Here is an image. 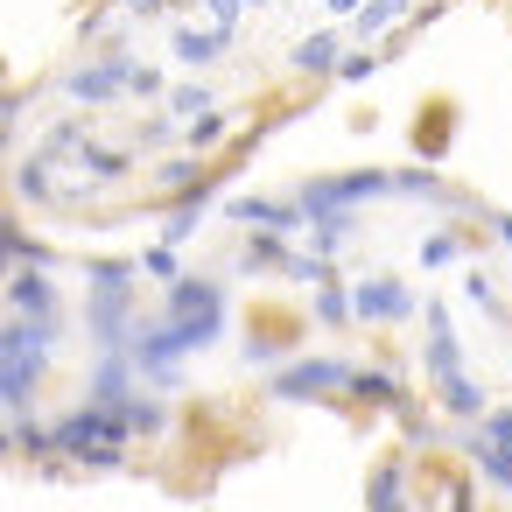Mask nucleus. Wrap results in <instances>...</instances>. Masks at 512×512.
<instances>
[{
  "label": "nucleus",
  "mask_w": 512,
  "mask_h": 512,
  "mask_svg": "<svg viewBox=\"0 0 512 512\" xmlns=\"http://www.w3.org/2000/svg\"><path fill=\"white\" fill-rule=\"evenodd\" d=\"M0 302H8L15 316H43V323H64V295H57L50 267H15L8 281H0Z\"/></svg>",
  "instance_id": "1a4fd4ad"
},
{
  "label": "nucleus",
  "mask_w": 512,
  "mask_h": 512,
  "mask_svg": "<svg viewBox=\"0 0 512 512\" xmlns=\"http://www.w3.org/2000/svg\"><path fill=\"white\" fill-rule=\"evenodd\" d=\"M225 218L246 225V232H288V239L309 232V211H302V204H274V197H232Z\"/></svg>",
  "instance_id": "9d476101"
},
{
  "label": "nucleus",
  "mask_w": 512,
  "mask_h": 512,
  "mask_svg": "<svg viewBox=\"0 0 512 512\" xmlns=\"http://www.w3.org/2000/svg\"><path fill=\"white\" fill-rule=\"evenodd\" d=\"M407 15H414V0H365V8L351 15V36L358 43H386V36L407 29Z\"/></svg>",
  "instance_id": "f3484780"
},
{
  "label": "nucleus",
  "mask_w": 512,
  "mask_h": 512,
  "mask_svg": "<svg viewBox=\"0 0 512 512\" xmlns=\"http://www.w3.org/2000/svg\"><path fill=\"white\" fill-rule=\"evenodd\" d=\"M15 260H22V267H57V246H43V239L22 232V239H15Z\"/></svg>",
  "instance_id": "c9c22d12"
},
{
  "label": "nucleus",
  "mask_w": 512,
  "mask_h": 512,
  "mask_svg": "<svg viewBox=\"0 0 512 512\" xmlns=\"http://www.w3.org/2000/svg\"><path fill=\"white\" fill-rule=\"evenodd\" d=\"M225 141H232V120H225L218 106L197 113V120H183V148H190V155H218Z\"/></svg>",
  "instance_id": "4be33fe9"
},
{
  "label": "nucleus",
  "mask_w": 512,
  "mask_h": 512,
  "mask_svg": "<svg viewBox=\"0 0 512 512\" xmlns=\"http://www.w3.org/2000/svg\"><path fill=\"white\" fill-rule=\"evenodd\" d=\"M428 386H435V407H442L449 421H463V428H470V421H484V407H491V400H484V386H477L470 372H449V379H428Z\"/></svg>",
  "instance_id": "2eb2a0df"
},
{
  "label": "nucleus",
  "mask_w": 512,
  "mask_h": 512,
  "mask_svg": "<svg viewBox=\"0 0 512 512\" xmlns=\"http://www.w3.org/2000/svg\"><path fill=\"white\" fill-rule=\"evenodd\" d=\"M120 414H127V435H162V428H169V407H162L148 386H134V393L120 400Z\"/></svg>",
  "instance_id": "5701e85b"
},
{
  "label": "nucleus",
  "mask_w": 512,
  "mask_h": 512,
  "mask_svg": "<svg viewBox=\"0 0 512 512\" xmlns=\"http://www.w3.org/2000/svg\"><path fill=\"white\" fill-rule=\"evenodd\" d=\"M463 295H470V302H477L491 323L505 316V309H498V288H491V274H484V267H470V274H463Z\"/></svg>",
  "instance_id": "72a5a7b5"
},
{
  "label": "nucleus",
  "mask_w": 512,
  "mask_h": 512,
  "mask_svg": "<svg viewBox=\"0 0 512 512\" xmlns=\"http://www.w3.org/2000/svg\"><path fill=\"white\" fill-rule=\"evenodd\" d=\"M141 274H148V281H162V288H169V281H176V274H183V260H176V246H169V239H162V246H148V253H141Z\"/></svg>",
  "instance_id": "2f4dec72"
},
{
  "label": "nucleus",
  "mask_w": 512,
  "mask_h": 512,
  "mask_svg": "<svg viewBox=\"0 0 512 512\" xmlns=\"http://www.w3.org/2000/svg\"><path fill=\"white\" fill-rule=\"evenodd\" d=\"M344 393H351L358 407H386V414L407 400V386H400V372H393V365H351Z\"/></svg>",
  "instance_id": "f8f14e48"
},
{
  "label": "nucleus",
  "mask_w": 512,
  "mask_h": 512,
  "mask_svg": "<svg viewBox=\"0 0 512 512\" xmlns=\"http://www.w3.org/2000/svg\"><path fill=\"white\" fill-rule=\"evenodd\" d=\"M78 169L99 176V183H120V176L134 169V155H127V148H99V141H85V148H78Z\"/></svg>",
  "instance_id": "bb28decb"
},
{
  "label": "nucleus",
  "mask_w": 512,
  "mask_h": 512,
  "mask_svg": "<svg viewBox=\"0 0 512 512\" xmlns=\"http://www.w3.org/2000/svg\"><path fill=\"white\" fill-rule=\"evenodd\" d=\"M365 505H407V456H379V470L365 477Z\"/></svg>",
  "instance_id": "412c9836"
},
{
  "label": "nucleus",
  "mask_w": 512,
  "mask_h": 512,
  "mask_svg": "<svg viewBox=\"0 0 512 512\" xmlns=\"http://www.w3.org/2000/svg\"><path fill=\"white\" fill-rule=\"evenodd\" d=\"M337 64H344V29H316L288 50V71H302V78H330Z\"/></svg>",
  "instance_id": "4468645a"
},
{
  "label": "nucleus",
  "mask_w": 512,
  "mask_h": 512,
  "mask_svg": "<svg viewBox=\"0 0 512 512\" xmlns=\"http://www.w3.org/2000/svg\"><path fill=\"white\" fill-rule=\"evenodd\" d=\"M8 428H15V449H22V456H57L50 421H36V414H22V407H15V421H8Z\"/></svg>",
  "instance_id": "c756f323"
},
{
  "label": "nucleus",
  "mask_w": 512,
  "mask_h": 512,
  "mask_svg": "<svg viewBox=\"0 0 512 512\" xmlns=\"http://www.w3.org/2000/svg\"><path fill=\"white\" fill-rule=\"evenodd\" d=\"M344 379H351V358H337V351H302L295 365H281V372L267 379V400H281V407H309V400L344 393Z\"/></svg>",
  "instance_id": "39448f33"
},
{
  "label": "nucleus",
  "mask_w": 512,
  "mask_h": 512,
  "mask_svg": "<svg viewBox=\"0 0 512 512\" xmlns=\"http://www.w3.org/2000/svg\"><path fill=\"white\" fill-rule=\"evenodd\" d=\"M57 330L64 323H43V316H8L0 323V407H29L36 386L50 379V358H57Z\"/></svg>",
  "instance_id": "f03ea898"
},
{
  "label": "nucleus",
  "mask_w": 512,
  "mask_h": 512,
  "mask_svg": "<svg viewBox=\"0 0 512 512\" xmlns=\"http://www.w3.org/2000/svg\"><path fill=\"white\" fill-rule=\"evenodd\" d=\"M211 204H218V183H204V190L176 197V204H169V218H162V239H169V246H183V239L204 225V211H211Z\"/></svg>",
  "instance_id": "a211bd4d"
},
{
  "label": "nucleus",
  "mask_w": 512,
  "mask_h": 512,
  "mask_svg": "<svg viewBox=\"0 0 512 512\" xmlns=\"http://www.w3.org/2000/svg\"><path fill=\"white\" fill-rule=\"evenodd\" d=\"M50 442H57V456L64 463H78V470H127V414L120 407H106V400H85V407H71L64 421H50Z\"/></svg>",
  "instance_id": "7ed1b4c3"
},
{
  "label": "nucleus",
  "mask_w": 512,
  "mask_h": 512,
  "mask_svg": "<svg viewBox=\"0 0 512 512\" xmlns=\"http://www.w3.org/2000/svg\"><path fill=\"white\" fill-rule=\"evenodd\" d=\"M218 337H225V288L204 281V274H176L169 295H162V316L155 323H134L127 351L141 365V386H162L169 393L176 386V365L190 351H211Z\"/></svg>",
  "instance_id": "f257e3e1"
},
{
  "label": "nucleus",
  "mask_w": 512,
  "mask_h": 512,
  "mask_svg": "<svg viewBox=\"0 0 512 512\" xmlns=\"http://www.w3.org/2000/svg\"><path fill=\"white\" fill-rule=\"evenodd\" d=\"M344 246H351V211H323V218H309V253L337 260Z\"/></svg>",
  "instance_id": "b1692460"
},
{
  "label": "nucleus",
  "mask_w": 512,
  "mask_h": 512,
  "mask_svg": "<svg viewBox=\"0 0 512 512\" xmlns=\"http://www.w3.org/2000/svg\"><path fill=\"white\" fill-rule=\"evenodd\" d=\"M421 323H428V351H421L428 379H449V372H463V344H456V323H449V309H442V302H421Z\"/></svg>",
  "instance_id": "9b49d317"
},
{
  "label": "nucleus",
  "mask_w": 512,
  "mask_h": 512,
  "mask_svg": "<svg viewBox=\"0 0 512 512\" xmlns=\"http://www.w3.org/2000/svg\"><path fill=\"white\" fill-rule=\"evenodd\" d=\"M15 197H22V204H50V197H57V162H50L43 148H36L29 162H15Z\"/></svg>",
  "instance_id": "aec40b11"
},
{
  "label": "nucleus",
  "mask_w": 512,
  "mask_h": 512,
  "mask_svg": "<svg viewBox=\"0 0 512 512\" xmlns=\"http://www.w3.org/2000/svg\"><path fill=\"white\" fill-rule=\"evenodd\" d=\"M113 8H127L134 22H162V15H169V0H113Z\"/></svg>",
  "instance_id": "e433bc0d"
},
{
  "label": "nucleus",
  "mask_w": 512,
  "mask_h": 512,
  "mask_svg": "<svg viewBox=\"0 0 512 512\" xmlns=\"http://www.w3.org/2000/svg\"><path fill=\"white\" fill-rule=\"evenodd\" d=\"M470 246H477V239H463L456 225H442V232H428V239H421V267H449V260H463Z\"/></svg>",
  "instance_id": "c85d7f7f"
},
{
  "label": "nucleus",
  "mask_w": 512,
  "mask_h": 512,
  "mask_svg": "<svg viewBox=\"0 0 512 512\" xmlns=\"http://www.w3.org/2000/svg\"><path fill=\"white\" fill-rule=\"evenodd\" d=\"M484 232H491L498 246H512V211H484Z\"/></svg>",
  "instance_id": "ea45409f"
},
{
  "label": "nucleus",
  "mask_w": 512,
  "mask_h": 512,
  "mask_svg": "<svg viewBox=\"0 0 512 512\" xmlns=\"http://www.w3.org/2000/svg\"><path fill=\"white\" fill-rule=\"evenodd\" d=\"M176 120H197V113H211L218 99H211V85H169V99H162Z\"/></svg>",
  "instance_id": "7c9ffc66"
},
{
  "label": "nucleus",
  "mask_w": 512,
  "mask_h": 512,
  "mask_svg": "<svg viewBox=\"0 0 512 512\" xmlns=\"http://www.w3.org/2000/svg\"><path fill=\"white\" fill-rule=\"evenodd\" d=\"M15 239H22V232H0V281H8V274L22 267V260H15Z\"/></svg>",
  "instance_id": "a19ab883"
},
{
  "label": "nucleus",
  "mask_w": 512,
  "mask_h": 512,
  "mask_svg": "<svg viewBox=\"0 0 512 512\" xmlns=\"http://www.w3.org/2000/svg\"><path fill=\"white\" fill-rule=\"evenodd\" d=\"M0 232H22V225H15V211H8V204H0Z\"/></svg>",
  "instance_id": "37998d69"
},
{
  "label": "nucleus",
  "mask_w": 512,
  "mask_h": 512,
  "mask_svg": "<svg viewBox=\"0 0 512 512\" xmlns=\"http://www.w3.org/2000/svg\"><path fill=\"white\" fill-rule=\"evenodd\" d=\"M127 92H134V99H169V85H162V71H148V64H134V78H127Z\"/></svg>",
  "instance_id": "f704fd0d"
},
{
  "label": "nucleus",
  "mask_w": 512,
  "mask_h": 512,
  "mask_svg": "<svg viewBox=\"0 0 512 512\" xmlns=\"http://www.w3.org/2000/svg\"><path fill=\"white\" fill-rule=\"evenodd\" d=\"M323 8H330V15H358V8H365V0H323Z\"/></svg>",
  "instance_id": "79ce46f5"
},
{
  "label": "nucleus",
  "mask_w": 512,
  "mask_h": 512,
  "mask_svg": "<svg viewBox=\"0 0 512 512\" xmlns=\"http://www.w3.org/2000/svg\"><path fill=\"white\" fill-rule=\"evenodd\" d=\"M239 8H246V0H204V15H211L218 29H239Z\"/></svg>",
  "instance_id": "58836bf2"
},
{
  "label": "nucleus",
  "mask_w": 512,
  "mask_h": 512,
  "mask_svg": "<svg viewBox=\"0 0 512 512\" xmlns=\"http://www.w3.org/2000/svg\"><path fill=\"white\" fill-rule=\"evenodd\" d=\"M169 141H183V120L162 106V120H148V127L134 134V148H169Z\"/></svg>",
  "instance_id": "473e14b6"
},
{
  "label": "nucleus",
  "mask_w": 512,
  "mask_h": 512,
  "mask_svg": "<svg viewBox=\"0 0 512 512\" xmlns=\"http://www.w3.org/2000/svg\"><path fill=\"white\" fill-rule=\"evenodd\" d=\"M316 323H330V330H344V323H358V316H351V288L337 281V267H330V274L316 281Z\"/></svg>",
  "instance_id": "393cba45"
},
{
  "label": "nucleus",
  "mask_w": 512,
  "mask_h": 512,
  "mask_svg": "<svg viewBox=\"0 0 512 512\" xmlns=\"http://www.w3.org/2000/svg\"><path fill=\"white\" fill-rule=\"evenodd\" d=\"M449 120H456V106H449V99H442V106H421V141H414V148H421V162H435V155L449 148V134H456Z\"/></svg>",
  "instance_id": "a878e982"
},
{
  "label": "nucleus",
  "mask_w": 512,
  "mask_h": 512,
  "mask_svg": "<svg viewBox=\"0 0 512 512\" xmlns=\"http://www.w3.org/2000/svg\"><path fill=\"white\" fill-rule=\"evenodd\" d=\"M372 197H400L393 169H344V176H316V183L295 190V204H302L309 218H323V211H358V204H372Z\"/></svg>",
  "instance_id": "423d86ee"
},
{
  "label": "nucleus",
  "mask_w": 512,
  "mask_h": 512,
  "mask_svg": "<svg viewBox=\"0 0 512 512\" xmlns=\"http://www.w3.org/2000/svg\"><path fill=\"white\" fill-rule=\"evenodd\" d=\"M351 316H358L365 330H393V323L421 316V295H414L400 274H365V281L351 288Z\"/></svg>",
  "instance_id": "0eeeda50"
},
{
  "label": "nucleus",
  "mask_w": 512,
  "mask_h": 512,
  "mask_svg": "<svg viewBox=\"0 0 512 512\" xmlns=\"http://www.w3.org/2000/svg\"><path fill=\"white\" fill-rule=\"evenodd\" d=\"M204 183H211V176H204V155H190V148H183V155H169V162L155 169V190H162L169 204H176V197H190V190H204Z\"/></svg>",
  "instance_id": "6ab92c4d"
},
{
  "label": "nucleus",
  "mask_w": 512,
  "mask_h": 512,
  "mask_svg": "<svg viewBox=\"0 0 512 512\" xmlns=\"http://www.w3.org/2000/svg\"><path fill=\"white\" fill-rule=\"evenodd\" d=\"M379 64H386V43H358V50H344V64L330 71V85H365Z\"/></svg>",
  "instance_id": "cd10ccee"
},
{
  "label": "nucleus",
  "mask_w": 512,
  "mask_h": 512,
  "mask_svg": "<svg viewBox=\"0 0 512 512\" xmlns=\"http://www.w3.org/2000/svg\"><path fill=\"white\" fill-rule=\"evenodd\" d=\"M463 456H470V470H477L484 484L512 491V442H498V435H484V428L470 421V435H463Z\"/></svg>",
  "instance_id": "ddd939ff"
},
{
  "label": "nucleus",
  "mask_w": 512,
  "mask_h": 512,
  "mask_svg": "<svg viewBox=\"0 0 512 512\" xmlns=\"http://www.w3.org/2000/svg\"><path fill=\"white\" fill-rule=\"evenodd\" d=\"M169 50H176V64L211 71V64L232 50V29H218V22H211V29H176V36H169Z\"/></svg>",
  "instance_id": "dca6fc26"
},
{
  "label": "nucleus",
  "mask_w": 512,
  "mask_h": 512,
  "mask_svg": "<svg viewBox=\"0 0 512 512\" xmlns=\"http://www.w3.org/2000/svg\"><path fill=\"white\" fill-rule=\"evenodd\" d=\"M246 8H267V0H246Z\"/></svg>",
  "instance_id": "c03bdc74"
},
{
  "label": "nucleus",
  "mask_w": 512,
  "mask_h": 512,
  "mask_svg": "<svg viewBox=\"0 0 512 512\" xmlns=\"http://www.w3.org/2000/svg\"><path fill=\"white\" fill-rule=\"evenodd\" d=\"M127 78H134V57H92V64L64 71L57 92L78 106H113V99H127Z\"/></svg>",
  "instance_id": "6e6552de"
},
{
  "label": "nucleus",
  "mask_w": 512,
  "mask_h": 512,
  "mask_svg": "<svg viewBox=\"0 0 512 512\" xmlns=\"http://www.w3.org/2000/svg\"><path fill=\"white\" fill-rule=\"evenodd\" d=\"M134 281H141V260H92L85 267V330H92L99 351L134 337V323H141Z\"/></svg>",
  "instance_id": "20e7f679"
},
{
  "label": "nucleus",
  "mask_w": 512,
  "mask_h": 512,
  "mask_svg": "<svg viewBox=\"0 0 512 512\" xmlns=\"http://www.w3.org/2000/svg\"><path fill=\"white\" fill-rule=\"evenodd\" d=\"M484 435H498V442H512V407H484V421H477Z\"/></svg>",
  "instance_id": "4c0bfd02"
}]
</instances>
